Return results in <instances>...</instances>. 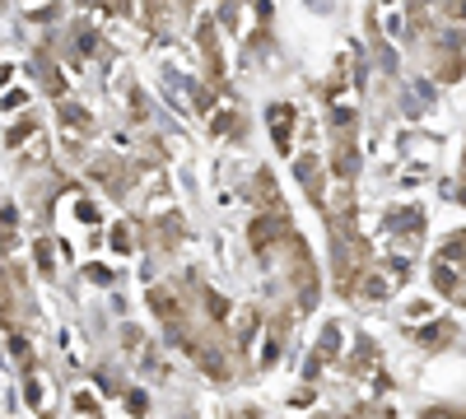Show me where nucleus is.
<instances>
[{
    "label": "nucleus",
    "mask_w": 466,
    "mask_h": 419,
    "mask_svg": "<svg viewBox=\"0 0 466 419\" xmlns=\"http://www.w3.org/2000/svg\"><path fill=\"white\" fill-rule=\"evenodd\" d=\"M149 308H154V317H159L173 335H182V303H177V294L173 289H149Z\"/></svg>",
    "instance_id": "f257e3e1"
},
{
    "label": "nucleus",
    "mask_w": 466,
    "mask_h": 419,
    "mask_svg": "<svg viewBox=\"0 0 466 419\" xmlns=\"http://www.w3.org/2000/svg\"><path fill=\"white\" fill-rule=\"evenodd\" d=\"M294 234H289V224L276 214V219H257L252 224V247L261 252V256H270V247H276V243H289Z\"/></svg>",
    "instance_id": "f03ea898"
},
{
    "label": "nucleus",
    "mask_w": 466,
    "mask_h": 419,
    "mask_svg": "<svg viewBox=\"0 0 466 419\" xmlns=\"http://www.w3.org/2000/svg\"><path fill=\"white\" fill-rule=\"evenodd\" d=\"M197 43H201V61H206V75H210V85H224V61H219V43H215V24H210V19L201 24Z\"/></svg>",
    "instance_id": "7ed1b4c3"
},
{
    "label": "nucleus",
    "mask_w": 466,
    "mask_h": 419,
    "mask_svg": "<svg viewBox=\"0 0 466 419\" xmlns=\"http://www.w3.org/2000/svg\"><path fill=\"white\" fill-rule=\"evenodd\" d=\"M289 126H294V107L289 103H276L270 107V131H276V145L289 149Z\"/></svg>",
    "instance_id": "20e7f679"
},
{
    "label": "nucleus",
    "mask_w": 466,
    "mask_h": 419,
    "mask_svg": "<svg viewBox=\"0 0 466 419\" xmlns=\"http://www.w3.org/2000/svg\"><path fill=\"white\" fill-rule=\"evenodd\" d=\"M252 186H257L252 196H257L261 205H270V210L280 214V196H276V177H270V173H257V177H252Z\"/></svg>",
    "instance_id": "39448f33"
},
{
    "label": "nucleus",
    "mask_w": 466,
    "mask_h": 419,
    "mask_svg": "<svg viewBox=\"0 0 466 419\" xmlns=\"http://www.w3.org/2000/svg\"><path fill=\"white\" fill-rule=\"evenodd\" d=\"M360 159H355V145H350V135H340V149H336V173L340 177H355Z\"/></svg>",
    "instance_id": "423d86ee"
},
{
    "label": "nucleus",
    "mask_w": 466,
    "mask_h": 419,
    "mask_svg": "<svg viewBox=\"0 0 466 419\" xmlns=\"http://www.w3.org/2000/svg\"><path fill=\"white\" fill-rule=\"evenodd\" d=\"M94 177H98V182H107L112 192L122 196V164H116V159H112V164H107V159H98V164H94Z\"/></svg>",
    "instance_id": "0eeeda50"
},
{
    "label": "nucleus",
    "mask_w": 466,
    "mask_h": 419,
    "mask_svg": "<svg viewBox=\"0 0 466 419\" xmlns=\"http://www.w3.org/2000/svg\"><path fill=\"white\" fill-rule=\"evenodd\" d=\"M61 122H66L70 131H94L89 112H85V107H70V103H61Z\"/></svg>",
    "instance_id": "6e6552de"
},
{
    "label": "nucleus",
    "mask_w": 466,
    "mask_h": 419,
    "mask_svg": "<svg viewBox=\"0 0 466 419\" xmlns=\"http://www.w3.org/2000/svg\"><path fill=\"white\" fill-rule=\"evenodd\" d=\"M448 340H452V326H448V322H439V326H424V331H420V345H430V350L448 345Z\"/></svg>",
    "instance_id": "1a4fd4ad"
},
{
    "label": "nucleus",
    "mask_w": 466,
    "mask_h": 419,
    "mask_svg": "<svg viewBox=\"0 0 466 419\" xmlns=\"http://www.w3.org/2000/svg\"><path fill=\"white\" fill-rule=\"evenodd\" d=\"M43 85H47V94H56V98L66 94V80H61V70H56V65H47V61H43Z\"/></svg>",
    "instance_id": "9d476101"
},
{
    "label": "nucleus",
    "mask_w": 466,
    "mask_h": 419,
    "mask_svg": "<svg viewBox=\"0 0 466 419\" xmlns=\"http://www.w3.org/2000/svg\"><path fill=\"white\" fill-rule=\"evenodd\" d=\"M206 313H210L215 322H224V317H228V303H224L215 289H206Z\"/></svg>",
    "instance_id": "9b49d317"
},
{
    "label": "nucleus",
    "mask_w": 466,
    "mask_h": 419,
    "mask_svg": "<svg viewBox=\"0 0 466 419\" xmlns=\"http://www.w3.org/2000/svg\"><path fill=\"white\" fill-rule=\"evenodd\" d=\"M33 131H37V122H19V126H15V131L5 135V145H24V140H28Z\"/></svg>",
    "instance_id": "f8f14e48"
},
{
    "label": "nucleus",
    "mask_w": 466,
    "mask_h": 419,
    "mask_svg": "<svg viewBox=\"0 0 466 419\" xmlns=\"http://www.w3.org/2000/svg\"><path fill=\"white\" fill-rule=\"evenodd\" d=\"M112 247H116V252H131L136 243H131V234H127V228H116V234H112Z\"/></svg>",
    "instance_id": "ddd939ff"
},
{
    "label": "nucleus",
    "mask_w": 466,
    "mask_h": 419,
    "mask_svg": "<svg viewBox=\"0 0 466 419\" xmlns=\"http://www.w3.org/2000/svg\"><path fill=\"white\" fill-rule=\"evenodd\" d=\"M224 131H238V122H233V112H219V122H215V135H224Z\"/></svg>",
    "instance_id": "4468645a"
},
{
    "label": "nucleus",
    "mask_w": 466,
    "mask_h": 419,
    "mask_svg": "<svg viewBox=\"0 0 466 419\" xmlns=\"http://www.w3.org/2000/svg\"><path fill=\"white\" fill-rule=\"evenodd\" d=\"M75 405H80V410H85V414H94V410H98V405H94V396H89V392H80V396H75Z\"/></svg>",
    "instance_id": "2eb2a0df"
},
{
    "label": "nucleus",
    "mask_w": 466,
    "mask_h": 419,
    "mask_svg": "<svg viewBox=\"0 0 466 419\" xmlns=\"http://www.w3.org/2000/svg\"><path fill=\"white\" fill-rule=\"evenodd\" d=\"M127 405H131V414H140V410H145V396H140V392H131V396H127Z\"/></svg>",
    "instance_id": "dca6fc26"
}]
</instances>
